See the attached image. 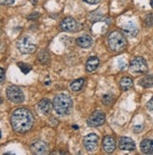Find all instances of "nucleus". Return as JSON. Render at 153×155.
I'll list each match as a JSON object with an SVG mask.
<instances>
[{
  "instance_id": "obj_8",
  "label": "nucleus",
  "mask_w": 153,
  "mask_h": 155,
  "mask_svg": "<svg viewBox=\"0 0 153 155\" xmlns=\"http://www.w3.org/2000/svg\"><path fill=\"white\" fill-rule=\"evenodd\" d=\"M98 136L95 134H90L83 138V145L88 151H94L97 148Z\"/></svg>"
},
{
  "instance_id": "obj_4",
  "label": "nucleus",
  "mask_w": 153,
  "mask_h": 155,
  "mask_svg": "<svg viewBox=\"0 0 153 155\" xmlns=\"http://www.w3.org/2000/svg\"><path fill=\"white\" fill-rule=\"evenodd\" d=\"M7 97L10 101L13 103H22L25 99L24 93H23L22 89L15 85H11L7 88Z\"/></svg>"
},
{
  "instance_id": "obj_20",
  "label": "nucleus",
  "mask_w": 153,
  "mask_h": 155,
  "mask_svg": "<svg viewBox=\"0 0 153 155\" xmlns=\"http://www.w3.org/2000/svg\"><path fill=\"white\" fill-rule=\"evenodd\" d=\"M83 85H84V80L83 79H78V80L73 81L70 83V88L75 92H78V91L82 89Z\"/></svg>"
},
{
  "instance_id": "obj_25",
  "label": "nucleus",
  "mask_w": 153,
  "mask_h": 155,
  "mask_svg": "<svg viewBox=\"0 0 153 155\" xmlns=\"http://www.w3.org/2000/svg\"><path fill=\"white\" fill-rule=\"evenodd\" d=\"M0 1H1L2 5H7V6L12 5L14 3V0H0Z\"/></svg>"
},
{
  "instance_id": "obj_3",
  "label": "nucleus",
  "mask_w": 153,
  "mask_h": 155,
  "mask_svg": "<svg viewBox=\"0 0 153 155\" xmlns=\"http://www.w3.org/2000/svg\"><path fill=\"white\" fill-rule=\"evenodd\" d=\"M109 48L113 52H120L127 46V40L124 34L120 31H113L108 37Z\"/></svg>"
},
{
  "instance_id": "obj_11",
  "label": "nucleus",
  "mask_w": 153,
  "mask_h": 155,
  "mask_svg": "<svg viewBox=\"0 0 153 155\" xmlns=\"http://www.w3.org/2000/svg\"><path fill=\"white\" fill-rule=\"evenodd\" d=\"M119 148L121 150H134L135 143L129 137H121L119 140Z\"/></svg>"
},
{
  "instance_id": "obj_30",
  "label": "nucleus",
  "mask_w": 153,
  "mask_h": 155,
  "mask_svg": "<svg viewBox=\"0 0 153 155\" xmlns=\"http://www.w3.org/2000/svg\"><path fill=\"white\" fill-rule=\"evenodd\" d=\"M0 70H1V83L5 81V71L3 68H0Z\"/></svg>"
},
{
  "instance_id": "obj_22",
  "label": "nucleus",
  "mask_w": 153,
  "mask_h": 155,
  "mask_svg": "<svg viewBox=\"0 0 153 155\" xmlns=\"http://www.w3.org/2000/svg\"><path fill=\"white\" fill-rule=\"evenodd\" d=\"M102 102L106 105V106H110L114 102V97L112 94H107L104 95L102 97Z\"/></svg>"
},
{
  "instance_id": "obj_12",
  "label": "nucleus",
  "mask_w": 153,
  "mask_h": 155,
  "mask_svg": "<svg viewBox=\"0 0 153 155\" xmlns=\"http://www.w3.org/2000/svg\"><path fill=\"white\" fill-rule=\"evenodd\" d=\"M31 150L34 154H45L47 153V145L41 140L34 141L31 144Z\"/></svg>"
},
{
  "instance_id": "obj_7",
  "label": "nucleus",
  "mask_w": 153,
  "mask_h": 155,
  "mask_svg": "<svg viewBox=\"0 0 153 155\" xmlns=\"http://www.w3.org/2000/svg\"><path fill=\"white\" fill-rule=\"evenodd\" d=\"M106 116L105 114L100 111H96L90 115V117L87 120V124L90 127H98L103 125L105 122Z\"/></svg>"
},
{
  "instance_id": "obj_14",
  "label": "nucleus",
  "mask_w": 153,
  "mask_h": 155,
  "mask_svg": "<svg viewBox=\"0 0 153 155\" xmlns=\"http://www.w3.org/2000/svg\"><path fill=\"white\" fill-rule=\"evenodd\" d=\"M103 150L107 153H112L114 150H116V140L112 136H105L103 139Z\"/></svg>"
},
{
  "instance_id": "obj_27",
  "label": "nucleus",
  "mask_w": 153,
  "mask_h": 155,
  "mask_svg": "<svg viewBox=\"0 0 153 155\" xmlns=\"http://www.w3.org/2000/svg\"><path fill=\"white\" fill-rule=\"evenodd\" d=\"M84 2H86L88 4H92V5H96L97 3L100 2V0H83Z\"/></svg>"
},
{
  "instance_id": "obj_23",
  "label": "nucleus",
  "mask_w": 153,
  "mask_h": 155,
  "mask_svg": "<svg viewBox=\"0 0 153 155\" xmlns=\"http://www.w3.org/2000/svg\"><path fill=\"white\" fill-rule=\"evenodd\" d=\"M17 65L19 66L20 70L24 73V74H28L30 70H31V66L25 64V63H18Z\"/></svg>"
},
{
  "instance_id": "obj_16",
  "label": "nucleus",
  "mask_w": 153,
  "mask_h": 155,
  "mask_svg": "<svg viewBox=\"0 0 153 155\" xmlns=\"http://www.w3.org/2000/svg\"><path fill=\"white\" fill-rule=\"evenodd\" d=\"M142 152L146 154H153V140L152 139H145L140 144Z\"/></svg>"
},
{
  "instance_id": "obj_2",
  "label": "nucleus",
  "mask_w": 153,
  "mask_h": 155,
  "mask_svg": "<svg viewBox=\"0 0 153 155\" xmlns=\"http://www.w3.org/2000/svg\"><path fill=\"white\" fill-rule=\"evenodd\" d=\"M53 107H54V110L58 114H69L73 109V100L68 95L60 94L54 97Z\"/></svg>"
},
{
  "instance_id": "obj_17",
  "label": "nucleus",
  "mask_w": 153,
  "mask_h": 155,
  "mask_svg": "<svg viewBox=\"0 0 153 155\" xmlns=\"http://www.w3.org/2000/svg\"><path fill=\"white\" fill-rule=\"evenodd\" d=\"M98 64H99V60L97 57H95V56L90 57L86 63V71H88V72L95 71L97 68Z\"/></svg>"
},
{
  "instance_id": "obj_18",
  "label": "nucleus",
  "mask_w": 153,
  "mask_h": 155,
  "mask_svg": "<svg viewBox=\"0 0 153 155\" xmlns=\"http://www.w3.org/2000/svg\"><path fill=\"white\" fill-rule=\"evenodd\" d=\"M119 84H120V87H121L122 90L127 91V90H129L131 88H132L133 81L129 77H124V78H122V79L120 80Z\"/></svg>"
},
{
  "instance_id": "obj_29",
  "label": "nucleus",
  "mask_w": 153,
  "mask_h": 155,
  "mask_svg": "<svg viewBox=\"0 0 153 155\" xmlns=\"http://www.w3.org/2000/svg\"><path fill=\"white\" fill-rule=\"evenodd\" d=\"M118 64L120 65L119 67H120V69H124L126 66H127V64L125 63V61H123V60H120V61L118 63Z\"/></svg>"
},
{
  "instance_id": "obj_26",
  "label": "nucleus",
  "mask_w": 153,
  "mask_h": 155,
  "mask_svg": "<svg viewBox=\"0 0 153 155\" xmlns=\"http://www.w3.org/2000/svg\"><path fill=\"white\" fill-rule=\"evenodd\" d=\"M38 17H39V14H38V12H33L32 14H30L28 16V19L29 20H35L37 19Z\"/></svg>"
},
{
  "instance_id": "obj_32",
  "label": "nucleus",
  "mask_w": 153,
  "mask_h": 155,
  "mask_svg": "<svg viewBox=\"0 0 153 155\" xmlns=\"http://www.w3.org/2000/svg\"><path fill=\"white\" fill-rule=\"evenodd\" d=\"M150 5H151V7L153 8V0H150Z\"/></svg>"
},
{
  "instance_id": "obj_15",
  "label": "nucleus",
  "mask_w": 153,
  "mask_h": 155,
  "mask_svg": "<svg viewBox=\"0 0 153 155\" xmlns=\"http://www.w3.org/2000/svg\"><path fill=\"white\" fill-rule=\"evenodd\" d=\"M76 43L82 48H88L93 45V39L88 35H83V36H80L76 39Z\"/></svg>"
},
{
  "instance_id": "obj_9",
  "label": "nucleus",
  "mask_w": 153,
  "mask_h": 155,
  "mask_svg": "<svg viewBox=\"0 0 153 155\" xmlns=\"http://www.w3.org/2000/svg\"><path fill=\"white\" fill-rule=\"evenodd\" d=\"M122 31H123L125 36L129 37V38H133V37L137 36L139 30H138L137 26L134 24L133 22L129 21V22L126 23V24L122 27Z\"/></svg>"
},
{
  "instance_id": "obj_5",
  "label": "nucleus",
  "mask_w": 153,
  "mask_h": 155,
  "mask_svg": "<svg viewBox=\"0 0 153 155\" xmlns=\"http://www.w3.org/2000/svg\"><path fill=\"white\" fill-rule=\"evenodd\" d=\"M129 71L133 74H136V75L145 74L148 71L147 61L142 57L134 58L131 61V64H129Z\"/></svg>"
},
{
  "instance_id": "obj_1",
  "label": "nucleus",
  "mask_w": 153,
  "mask_h": 155,
  "mask_svg": "<svg viewBox=\"0 0 153 155\" xmlns=\"http://www.w3.org/2000/svg\"><path fill=\"white\" fill-rule=\"evenodd\" d=\"M11 123L15 131L20 134H25L33 126V114L26 108H19L12 113Z\"/></svg>"
},
{
  "instance_id": "obj_28",
  "label": "nucleus",
  "mask_w": 153,
  "mask_h": 155,
  "mask_svg": "<svg viewBox=\"0 0 153 155\" xmlns=\"http://www.w3.org/2000/svg\"><path fill=\"white\" fill-rule=\"evenodd\" d=\"M148 109L153 113V97L149 100V101L148 102Z\"/></svg>"
},
{
  "instance_id": "obj_6",
  "label": "nucleus",
  "mask_w": 153,
  "mask_h": 155,
  "mask_svg": "<svg viewBox=\"0 0 153 155\" xmlns=\"http://www.w3.org/2000/svg\"><path fill=\"white\" fill-rule=\"evenodd\" d=\"M16 46L18 50L23 54H30L33 53L36 49L35 44L31 41V39L28 38V36L22 37L20 40H18Z\"/></svg>"
},
{
  "instance_id": "obj_19",
  "label": "nucleus",
  "mask_w": 153,
  "mask_h": 155,
  "mask_svg": "<svg viewBox=\"0 0 153 155\" xmlns=\"http://www.w3.org/2000/svg\"><path fill=\"white\" fill-rule=\"evenodd\" d=\"M139 84L144 88H149L153 86V76L152 75H148L144 77L143 79L139 81Z\"/></svg>"
},
{
  "instance_id": "obj_31",
  "label": "nucleus",
  "mask_w": 153,
  "mask_h": 155,
  "mask_svg": "<svg viewBox=\"0 0 153 155\" xmlns=\"http://www.w3.org/2000/svg\"><path fill=\"white\" fill-rule=\"evenodd\" d=\"M139 130H142V126H136V127L134 128V130H135V131H138Z\"/></svg>"
},
{
  "instance_id": "obj_10",
  "label": "nucleus",
  "mask_w": 153,
  "mask_h": 155,
  "mask_svg": "<svg viewBox=\"0 0 153 155\" xmlns=\"http://www.w3.org/2000/svg\"><path fill=\"white\" fill-rule=\"evenodd\" d=\"M60 27L64 31H73L78 28V22L72 17H66L60 22Z\"/></svg>"
},
{
  "instance_id": "obj_21",
  "label": "nucleus",
  "mask_w": 153,
  "mask_h": 155,
  "mask_svg": "<svg viewBox=\"0 0 153 155\" xmlns=\"http://www.w3.org/2000/svg\"><path fill=\"white\" fill-rule=\"evenodd\" d=\"M49 59H50L49 54L47 51H45V50L41 51L40 54H39V56H38V60L40 61L41 64H47L48 61H49Z\"/></svg>"
},
{
  "instance_id": "obj_24",
  "label": "nucleus",
  "mask_w": 153,
  "mask_h": 155,
  "mask_svg": "<svg viewBox=\"0 0 153 155\" xmlns=\"http://www.w3.org/2000/svg\"><path fill=\"white\" fill-rule=\"evenodd\" d=\"M145 24H146L147 27H153V14H148L146 18H145Z\"/></svg>"
},
{
  "instance_id": "obj_13",
  "label": "nucleus",
  "mask_w": 153,
  "mask_h": 155,
  "mask_svg": "<svg viewBox=\"0 0 153 155\" xmlns=\"http://www.w3.org/2000/svg\"><path fill=\"white\" fill-rule=\"evenodd\" d=\"M53 108H54L53 107V103H51L50 100L47 98H44L40 100V102L38 103V109H39V111L44 114H50Z\"/></svg>"
}]
</instances>
